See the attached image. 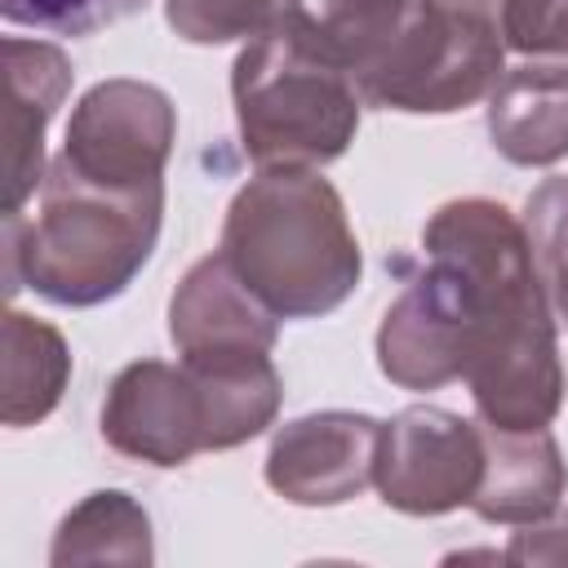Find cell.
<instances>
[{
	"mask_svg": "<svg viewBox=\"0 0 568 568\" xmlns=\"http://www.w3.org/2000/svg\"><path fill=\"white\" fill-rule=\"evenodd\" d=\"M426 271L386 306L377 368L404 390L466 377L479 422L537 430L564 404L555 315L528 231L497 200H448L430 213Z\"/></svg>",
	"mask_w": 568,
	"mask_h": 568,
	"instance_id": "obj_1",
	"label": "cell"
},
{
	"mask_svg": "<svg viewBox=\"0 0 568 568\" xmlns=\"http://www.w3.org/2000/svg\"><path fill=\"white\" fill-rule=\"evenodd\" d=\"M164 213V182L102 186L58 160L40 186L36 222L4 213V297L22 284L58 306H98L146 266Z\"/></svg>",
	"mask_w": 568,
	"mask_h": 568,
	"instance_id": "obj_2",
	"label": "cell"
},
{
	"mask_svg": "<svg viewBox=\"0 0 568 568\" xmlns=\"http://www.w3.org/2000/svg\"><path fill=\"white\" fill-rule=\"evenodd\" d=\"M217 253L280 320L328 315L359 284L346 204L315 169H262L248 178L226 209Z\"/></svg>",
	"mask_w": 568,
	"mask_h": 568,
	"instance_id": "obj_3",
	"label": "cell"
},
{
	"mask_svg": "<svg viewBox=\"0 0 568 568\" xmlns=\"http://www.w3.org/2000/svg\"><path fill=\"white\" fill-rule=\"evenodd\" d=\"M271 355L235 359H138L115 373L102 404V439L146 466H182L209 448L262 435L280 413Z\"/></svg>",
	"mask_w": 568,
	"mask_h": 568,
	"instance_id": "obj_4",
	"label": "cell"
},
{
	"mask_svg": "<svg viewBox=\"0 0 568 568\" xmlns=\"http://www.w3.org/2000/svg\"><path fill=\"white\" fill-rule=\"evenodd\" d=\"M244 155L262 169H320L359 129V89L346 71L306 53L280 27L253 36L231 71Z\"/></svg>",
	"mask_w": 568,
	"mask_h": 568,
	"instance_id": "obj_5",
	"label": "cell"
},
{
	"mask_svg": "<svg viewBox=\"0 0 568 568\" xmlns=\"http://www.w3.org/2000/svg\"><path fill=\"white\" fill-rule=\"evenodd\" d=\"M501 31L484 18L408 0L399 31L359 75V98L386 111L444 115L479 102L506 75Z\"/></svg>",
	"mask_w": 568,
	"mask_h": 568,
	"instance_id": "obj_6",
	"label": "cell"
},
{
	"mask_svg": "<svg viewBox=\"0 0 568 568\" xmlns=\"http://www.w3.org/2000/svg\"><path fill=\"white\" fill-rule=\"evenodd\" d=\"M173 138L178 111L164 89L146 80H102L75 102L58 164L84 182L133 191L164 182Z\"/></svg>",
	"mask_w": 568,
	"mask_h": 568,
	"instance_id": "obj_7",
	"label": "cell"
},
{
	"mask_svg": "<svg viewBox=\"0 0 568 568\" xmlns=\"http://www.w3.org/2000/svg\"><path fill=\"white\" fill-rule=\"evenodd\" d=\"M484 479V430L448 408L413 404L382 422L373 484L390 510L448 515Z\"/></svg>",
	"mask_w": 568,
	"mask_h": 568,
	"instance_id": "obj_8",
	"label": "cell"
},
{
	"mask_svg": "<svg viewBox=\"0 0 568 568\" xmlns=\"http://www.w3.org/2000/svg\"><path fill=\"white\" fill-rule=\"evenodd\" d=\"M382 422L368 413H306L275 430L266 484L297 506H337L359 497L377 470Z\"/></svg>",
	"mask_w": 568,
	"mask_h": 568,
	"instance_id": "obj_9",
	"label": "cell"
},
{
	"mask_svg": "<svg viewBox=\"0 0 568 568\" xmlns=\"http://www.w3.org/2000/svg\"><path fill=\"white\" fill-rule=\"evenodd\" d=\"M275 333L280 315L231 271L222 253L200 257L169 302V337L182 359L271 355Z\"/></svg>",
	"mask_w": 568,
	"mask_h": 568,
	"instance_id": "obj_10",
	"label": "cell"
},
{
	"mask_svg": "<svg viewBox=\"0 0 568 568\" xmlns=\"http://www.w3.org/2000/svg\"><path fill=\"white\" fill-rule=\"evenodd\" d=\"M71 93V62L49 40L4 36V213H22V204L44 186V133Z\"/></svg>",
	"mask_w": 568,
	"mask_h": 568,
	"instance_id": "obj_11",
	"label": "cell"
},
{
	"mask_svg": "<svg viewBox=\"0 0 568 568\" xmlns=\"http://www.w3.org/2000/svg\"><path fill=\"white\" fill-rule=\"evenodd\" d=\"M484 430V479L470 497V510L488 524H537L559 510L568 488V466L546 426L510 430L479 422Z\"/></svg>",
	"mask_w": 568,
	"mask_h": 568,
	"instance_id": "obj_12",
	"label": "cell"
},
{
	"mask_svg": "<svg viewBox=\"0 0 568 568\" xmlns=\"http://www.w3.org/2000/svg\"><path fill=\"white\" fill-rule=\"evenodd\" d=\"M488 138L524 169L568 155V67L524 62L488 93Z\"/></svg>",
	"mask_w": 568,
	"mask_h": 568,
	"instance_id": "obj_13",
	"label": "cell"
},
{
	"mask_svg": "<svg viewBox=\"0 0 568 568\" xmlns=\"http://www.w3.org/2000/svg\"><path fill=\"white\" fill-rule=\"evenodd\" d=\"M404 9L408 0H284L275 27L320 62L346 71L359 89V75L399 31Z\"/></svg>",
	"mask_w": 568,
	"mask_h": 568,
	"instance_id": "obj_14",
	"label": "cell"
},
{
	"mask_svg": "<svg viewBox=\"0 0 568 568\" xmlns=\"http://www.w3.org/2000/svg\"><path fill=\"white\" fill-rule=\"evenodd\" d=\"M0 417L4 426H36L49 417L71 377L62 333L36 315L9 311L0 328Z\"/></svg>",
	"mask_w": 568,
	"mask_h": 568,
	"instance_id": "obj_15",
	"label": "cell"
},
{
	"mask_svg": "<svg viewBox=\"0 0 568 568\" xmlns=\"http://www.w3.org/2000/svg\"><path fill=\"white\" fill-rule=\"evenodd\" d=\"M151 519L129 493H89L53 532L49 564H151Z\"/></svg>",
	"mask_w": 568,
	"mask_h": 568,
	"instance_id": "obj_16",
	"label": "cell"
},
{
	"mask_svg": "<svg viewBox=\"0 0 568 568\" xmlns=\"http://www.w3.org/2000/svg\"><path fill=\"white\" fill-rule=\"evenodd\" d=\"M524 231L550 315L568 324V178H546L524 204Z\"/></svg>",
	"mask_w": 568,
	"mask_h": 568,
	"instance_id": "obj_17",
	"label": "cell"
},
{
	"mask_svg": "<svg viewBox=\"0 0 568 568\" xmlns=\"http://www.w3.org/2000/svg\"><path fill=\"white\" fill-rule=\"evenodd\" d=\"M284 0H164L169 27L191 44L248 40L275 27Z\"/></svg>",
	"mask_w": 568,
	"mask_h": 568,
	"instance_id": "obj_18",
	"label": "cell"
},
{
	"mask_svg": "<svg viewBox=\"0 0 568 568\" xmlns=\"http://www.w3.org/2000/svg\"><path fill=\"white\" fill-rule=\"evenodd\" d=\"M146 0H0L4 22L13 27H40L58 36H89L98 27H111L129 13H138Z\"/></svg>",
	"mask_w": 568,
	"mask_h": 568,
	"instance_id": "obj_19",
	"label": "cell"
},
{
	"mask_svg": "<svg viewBox=\"0 0 568 568\" xmlns=\"http://www.w3.org/2000/svg\"><path fill=\"white\" fill-rule=\"evenodd\" d=\"M497 31L515 53L568 58V0H501Z\"/></svg>",
	"mask_w": 568,
	"mask_h": 568,
	"instance_id": "obj_20",
	"label": "cell"
},
{
	"mask_svg": "<svg viewBox=\"0 0 568 568\" xmlns=\"http://www.w3.org/2000/svg\"><path fill=\"white\" fill-rule=\"evenodd\" d=\"M506 564H568V510H555L550 519H537V524H524L510 546L501 550Z\"/></svg>",
	"mask_w": 568,
	"mask_h": 568,
	"instance_id": "obj_21",
	"label": "cell"
},
{
	"mask_svg": "<svg viewBox=\"0 0 568 568\" xmlns=\"http://www.w3.org/2000/svg\"><path fill=\"white\" fill-rule=\"evenodd\" d=\"M439 9H457V13H470V18H484L497 27V13H501V0H430Z\"/></svg>",
	"mask_w": 568,
	"mask_h": 568,
	"instance_id": "obj_22",
	"label": "cell"
}]
</instances>
